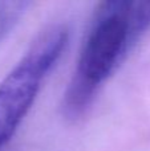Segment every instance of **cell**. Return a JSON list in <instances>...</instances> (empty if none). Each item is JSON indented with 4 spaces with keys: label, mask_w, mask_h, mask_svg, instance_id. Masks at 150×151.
Instances as JSON below:
<instances>
[{
    "label": "cell",
    "mask_w": 150,
    "mask_h": 151,
    "mask_svg": "<svg viewBox=\"0 0 150 151\" xmlns=\"http://www.w3.org/2000/svg\"><path fill=\"white\" fill-rule=\"evenodd\" d=\"M150 28V1L114 0L97 5L61 102L63 115L77 121Z\"/></svg>",
    "instance_id": "6da1fadb"
},
{
    "label": "cell",
    "mask_w": 150,
    "mask_h": 151,
    "mask_svg": "<svg viewBox=\"0 0 150 151\" xmlns=\"http://www.w3.org/2000/svg\"><path fill=\"white\" fill-rule=\"evenodd\" d=\"M68 41L69 29L65 24L45 27L0 82V150L33 106L43 82L63 56Z\"/></svg>",
    "instance_id": "7a4b0ae2"
},
{
    "label": "cell",
    "mask_w": 150,
    "mask_h": 151,
    "mask_svg": "<svg viewBox=\"0 0 150 151\" xmlns=\"http://www.w3.org/2000/svg\"><path fill=\"white\" fill-rule=\"evenodd\" d=\"M31 5V1H0V45L17 27Z\"/></svg>",
    "instance_id": "3957f363"
}]
</instances>
